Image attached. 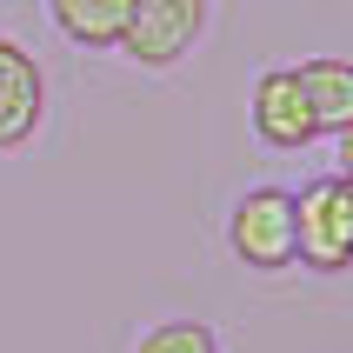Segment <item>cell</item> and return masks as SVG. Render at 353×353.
Here are the masks:
<instances>
[{
  "label": "cell",
  "instance_id": "cell-1",
  "mask_svg": "<svg viewBox=\"0 0 353 353\" xmlns=\"http://www.w3.org/2000/svg\"><path fill=\"white\" fill-rule=\"evenodd\" d=\"M294 267L307 274H347L353 267V174H320L294 187Z\"/></svg>",
  "mask_w": 353,
  "mask_h": 353
},
{
  "label": "cell",
  "instance_id": "cell-2",
  "mask_svg": "<svg viewBox=\"0 0 353 353\" xmlns=\"http://www.w3.org/2000/svg\"><path fill=\"white\" fill-rule=\"evenodd\" d=\"M227 254L247 274H287L294 267V187L260 180L227 214Z\"/></svg>",
  "mask_w": 353,
  "mask_h": 353
},
{
  "label": "cell",
  "instance_id": "cell-3",
  "mask_svg": "<svg viewBox=\"0 0 353 353\" xmlns=\"http://www.w3.org/2000/svg\"><path fill=\"white\" fill-rule=\"evenodd\" d=\"M200 34H207V0H134L114 54H127L147 74H167L200 47Z\"/></svg>",
  "mask_w": 353,
  "mask_h": 353
},
{
  "label": "cell",
  "instance_id": "cell-4",
  "mask_svg": "<svg viewBox=\"0 0 353 353\" xmlns=\"http://www.w3.org/2000/svg\"><path fill=\"white\" fill-rule=\"evenodd\" d=\"M247 120H254V140H260V147H274V154H307V147L320 140L314 107H307V94H300V74H294V67H267V74L254 80Z\"/></svg>",
  "mask_w": 353,
  "mask_h": 353
},
{
  "label": "cell",
  "instance_id": "cell-5",
  "mask_svg": "<svg viewBox=\"0 0 353 353\" xmlns=\"http://www.w3.org/2000/svg\"><path fill=\"white\" fill-rule=\"evenodd\" d=\"M40 120H47V67L34 60V47L0 34V154L34 147Z\"/></svg>",
  "mask_w": 353,
  "mask_h": 353
},
{
  "label": "cell",
  "instance_id": "cell-6",
  "mask_svg": "<svg viewBox=\"0 0 353 353\" xmlns=\"http://www.w3.org/2000/svg\"><path fill=\"white\" fill-rule=\"evenodd\" d=\"M127 7L134 0H47V20L80 54H114L120 34H127Z\"/></svg>",
  "mask_w": 353,
  "mask_h": 353
},
{
  "label": "cell",
  "instance_id": "cell-7",
  "mask_svg": "<svg viewBox=\"0 0 353 353\" xmlns=\"http://www.w3.org/2000/svg\"><path fill=\"white\" fill-rule=\"evenodd\" d=\"M300 94L314 107V127L320 134H347L353 127V60L340 54H320V60H300Z\"/></svg>",
  "mask_w": 353,
  "mask_h": 353
},
{
  "label": "cell",
  "instance_id": "cell-8",
  "mask_svg": "<svg viewBox=\"0 0 353 353\" xmlns=\"http://www.w3.org/2000/svg\"><path fill=\"white\" fill-rule=\"evenodd\" d=\"M134 353H227V347H220V334L207 320H154L134 340Z\"/></svg>",
  "mask_w": 353,
  "mask_h": 353
}]
</instances>
